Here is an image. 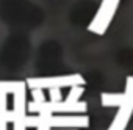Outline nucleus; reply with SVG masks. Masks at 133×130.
<instances>
[{
  "label": "nucleus",
  "mask_w": 133,
  "mask_h": 130,
  "mask_svg": "<svg viewBox=\"0 0 133 130\" xmlns=\"http://www.w3.org/2000/svg\"><path fill=\"white\" fill-rule=\"evenodd\" d=\"M131 96L122 93V94H103L102 96V100H103V105L107 107H121L124 105Z\"/></svg>",
  "instance_id": "obj_3"
},
{
  "label": "nucleus",
  "mask_w": 133,
  "mask_h": 130,
  "mask_svg": "<svg viewBox=\"0 0 133 130\" xmlns=\"http://www.w3.org/2000/svg\"><path fill=\"white\" fill-rule=\"evenodd\" d=\"M119 2L121 0H103L97 14H96V19L92 21L89 30L97 33V35H103L108 28V25L111 24L114 14H116V10L119 6Z\"/></svg>",
  "instance_id": "obj_1"
},
{
  "label": "nucleus",
  "mask_w": 133,
  "mask_h": 130,
  "mask_svg": "<svg viewBox=\"0 0 133 130\" xmlns=\"http://www.w3.org/2000/svg\"><path fill=\"white\" fill-rule=\"evenodd\" d=\"M131 114H133V96L124 105L119 107V111H117V114H116V118L111 122L108 130H125L130 119H131Z\"/></svg>",
  "instance_id": "obj_2"
}]
</instances>
